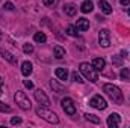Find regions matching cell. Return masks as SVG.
Masks as SVG:
<instances>
[{"mask_svg":"<svg viewBox=\"0 0 130 128\" xmlns=\"http://www.w3.org/2000/svg\"><path fill=\"white\" fill-rule=\"evenodd\" d=\"M120 77H121L123 80H130V71H129V68H123V69H121V72H120Z\"/></svg>","mask_w":130,"mask_h":128,"instance_id":"cell-21","label":"cell"},{"mask_svg":"<svg viewBox=\"0 0 130 128\" xmlns=\"http://www.w3.org/2000/svg\"><path fill=\"white\" fill-rule=\"evenodd\" d=\"M89 105L94 107V109H98V110H104L107 107V102L101 95H95L89 99Z\"/></svg>","mask_w":130,"mask_h":128,"instance_id":"cell-5","label":"cell"},{"mask_svg":"<svg viewBox=\"0 0 130 128\" xmlns=\"http://www.w3.org/2000/svg\"><path fill=\"white\" fill-rule=\"evenodd\" d=\"M112 63L117 65V66H121L123 65V56H112Z\"/></svg>","mask_w":130,"mask_h":128,"instance_id":"cell-23","label":"cell"},{"mask_svg":"<svg viewBox=\"0 0 130 128\" xmlns=\"http://www.w3.org/2000/svg\"><path fill=\"white\" fill-rule=\"evenodd\" d=\"M120 3H121L123 6H127V5L130 3V0H120Z\"/></svg>","mask_w":130,"mask_h":128,"instance_id":"cell-32","label":"cell"},{"mask_svg":"<svg viewBox=\"0 0 130 128\" xmlns=\"http://www.w3.org/2000/svg\"><path fill=\"white\" fill-rule=\"evenodd\" d=\"M2 38H3V35H2V32H0V41H2Z\"/></svg>","mask_w":130,"mask_h":128,"instance_id":"cell-34","label":"cell"},{"mask_svg":"<svg viewBox=\"0 0 130 128\" xmlns=\"http://www.w3.org/2000/svg\"><path fill=\"white\" fill-rule=\"evenodd\" d=\"M50 86H52V89H53V91H56V92H62V86H59L55 80H52V81H50Z\"/></svg>","mask_w":130,"mask_h":128,"instance_id":"cell-25","label":"cell"},{"mask_svg":"<svg viewBox=\"0 0 130 128\" xmlns=\"http://www.w3.org/2000/svg\"><path fill=\"white\" fill-rule=\"evenodd\" d=\"M61 104H62V109H64V112L67 113V115L73 116V115L76 113V105H74V102H73V99H71V98L65 96L64 99L61 101Z\"/></svg>","mask_w":130,"mask_h":128,"instance_id":"cell-6","label":"cell"},{"mask_svg":"<svg viewBox=\"0 0 130 128\" xmlns=\"http://www.w3.org/2000/svg\"><path fill=\"white\" fill-rule=\"evenodd\" d=\"M98 42H100V45H101V47H104V48H107V47L110 45L109 30H106V29L100 30V33H98Z\"/></svg>","mask_w":130,"mask_h":128,"instance_id":"cell-7","label":"cell"},{"mask_svg":"<svg viewBox=\"0 0 130 128\" xmlns=\"http://www.w3.org/2000/svg\"><path fill=\"white\" fill-rule=\"evenodd\" d=\"M11 107L9 105H6V104H3L2 101H0V112H3V113H11Z\"/></svg>","mask_w":130,"mask_h":128,"instance_id":"cell-27","label":"cell"},{"mask_svg":"<svg viewBox=\"0 0 130 128\" xmlns=\"http://www.w3.org/2000/svg\"><path fill=\"white\" fill-rule=\"evenodd\" d=\"M98 6H100V9H101L103 14H106V15L112 14V6H110L106 0H100V2H98Z\"/></svg>","mask_w":130,"mask_h":128,"instance_id":"cell-12","label":"cell"},{"mask_svg":"<svg viewBox=\"0 0 130 128\" xmlns=\"http://www.w3.org/2000/svg\"><path fill=\"white\" fill-rule=\"evenodd\" d=\"M67 33L70 36H79V32H77V27L76 26H68L67 27Z\"/></svg>","mask_w":130,"mask_h":128,"instance_id":"cell-22","label":"cell"},{"mask_svg":"<svg viewBox=\"0 0 130 128\" xmlns=\"http://www.w3.org/2000/svg\"><path fill=\"white\" fill-rule=\"evenodd\" d=\"M5 9H6V11H12V9H14V5H12L11 2H6V3H5Z\"/></svg>","mask_w":130,"mask_h":128,"instance_id":"cell-30","label":"cell"},{"mask_svg":"<svg viewBox=\"0 0 130 128\" xmlns=\"http://www.w3.org/2000/svg\"><path fill=\"white\" fill-rule=\"evenodd\" d=\"M24 86H26L27 89H33V83L29 81V80H24Z\"/></svg>","mask_w":130,"mask_h":128,"instance_id":"cell-31","label":"cell"},{"mask_svg":"<svg viewBox=\"0 0 130 128\" xmlns=\"http://www.w3.org/2000/svg\"><path fill=\"white\" fill-rule=\"evenodd\" d=\"M55 74H56V77H58L59 80H62V81L68 78V71H67V68H56Z\"/></svg>","mask_w":130,"mask_h":128,"instance_id":"cell-16","label":"cell"},{"mask_svg":"<svg viewBox=\"0 0 130 128\" xmlns=\"http://www.w3.org/2000/svg\"><path fill=\"white\" fill-rule=\"evenodd\" d=\"M36 115H38V116H41L44 121H47V122H50V124H58V122H59L58 115H55L53 112H50V110L44 109V105H42V107L39 105V107L36 109Z\"/></svg>","mask_w":130,"mask_h":128,"instance_id":"cell-3","label":"cell"},{"mask_svg":"<svg viewBox=\"0 0 130 128\" xmlns=\"http://www.w3.org/2000/svg\"><path fill=\"white\" fill-rule=\"evenodd\" d=\"M11 124L12 125H20L21 124V118H12L11 119Z\"/></svg>","mask_w":130,"mask_h":128,"instance_id":"cell-29","label":"cell"},{"mask_svg":"<svg viewBox=\"0 0 130 128\" xmlns=\"http://www.w3.org/2000/svg\"><path fill=\"white\" fill-rule=\"evenodd\" d=\"M32 71H33V66H32V63L30 62H23V65H21V72H23V75H30L32 74Z\"/></svg>","mask_w":130,"mask_h":128,"instance_id":"cell-13","label":"cell"},{"mask_svg":"<svg viewBox=\"0 0 130 128\" xmlns=\"http://www.w3.org/2000/svg\"><path fill=\"white\" fill-rule=\"evenodd\" d=\"M64 11H65V14H67L68 17H74L76 12H77V8H76L74 5H65Z\"/></svg>","mask_w":130,"mask_h":128,"instance_id":"cell-17","label":"cell"},{"mask_svg":"<svg viewBox=\"0 0 130 128\" xmlns=\"http://www.w3.org/2000/svg\"><path fill=\"white\" fill-rule=\"evenodd\" d=\"M85 119L89 121V122H92V124H100V118H97L92 113H85Z\"/></svg>","mask_w":130,"mask_h":128,"instance_id":"cell-19","label":"cell"},{"mask_svg":"<svg viewBox=\"0 0 130 128\" xmlns=\"http://www.w3.org/2000/svg\"><path fill=\"white\" fill-rule=\"evenodd\" d=\"M0 54H2V57L5 59V60H8L9 63L12 65H17V56H14L12 53H9V51H6V50H0Z\"/></svg>","mask_w":130,"mask_h":128,"instance_id":"cell-10","label":"cell"},{"mask_svg":"<svg viewBox=\"0 0 130 128\" xmlns=\"http://www.w3.org/2000/svg\"><path fill=\"white\" fill-rule=\"evenodd\" d=\"M33 39L36 42H45L47 41V36H45V33H42V32H36L35 36H33Z\"/></svg>","mask_w":130,"mask_h":128,"instance_id":"cell-20","label":"cell"},{"mask_svg":"<svg viewBox=\"0 0 130 128\" xmlns=\"http://www.w3.org/2000/svg\"><path fill=\"white\" fill-rule=\"evenodd\" d=\"M2 86H3V80H2V77H0V95L3 94V91H2Z\"/></svg>","mask_w":130,"mask_h":128,"instance_id":"cell-33","label":"cell"},{"mask_svg":"<svg viewBox=\"0 0 130 128\" xmlns=\"http://www.w3.org/2000/svg\"><path fill=\"white\" fill-rule=\"evenodd\" d=\"M104 92L107 94V96L115 102V104H123V92H121V89L118 88V86H115V84H110V83H107V84H104Z\"/></svg>","mask_w":130,"mask_h":128,"instance_id":"cell-1","label":"cell"},{"mask_svg":"<svg viewBox=\"0 0 130 128\" xmlns=\"http://www.w3.org/2000/svg\"><path fill=\"white\" fill-rule=\"evenodd\" d=\"M92 66H94L97 71H101V69L106 66V60H104L103 57H95V59L92 60Z\"/></svg>","mask_w":130,"mask_h":128,"instance_id":"cell-14","label":"cell"},{"mask_svg":"<svg viewBox=\"0 0 130 128\" xmlns=\"http://www.w3.org/2000/svg\"><path fill=\"white\" fill-rule=\"evenodd\" d=\"M23 51H24V53H27V54L33 53V45H32V44H24V45H23Z\"/></svg>","mask_w":130,"mask_h":128,"instance_id":"cell-26","label":"cell"},{"mask_svg":"<svg viewBox=\"0 0 130 128\" xmlns=\"http://www.w3.org/2000/svg\"><path fill=\"white\" fill-rule=\"evenodd\" d=\"M35 99H36L41 105H44V107H48V105H50V99H48V96L45 95V92L41 91V89L35 91Z\"/></svg>","mask_w":130,"mask_h":128,"instance_id":"cell-8","label":"cell"},{"mask_svg":"<svg viewBox=\"0 0 130 128\" xmlns=\"http://www.w3.org/2000/svg\"><path fill=\"white\" fill-rule=\"evenodd\" d=\"M42 3H44L45 6H48V8H53V6L58 3V0H42Z\"/></svg>","mask_w":130,"mask_h":128,"instance_id":"cell-28","label":"cell"},{"mask_svg":"<svg viewBox=\"0 0 130 128\" xmlns=\"http://www.w3.org/2000/svg\"><path fill=\"white\" fill-rule=\"evenodd\" d=\"M120 124H121V118H120L118 113H112V115H109V118H107V127L109 128H118L120 127Z\"/></svg>","mask_w":130,"mask_h":128,"instance_id":"cell-9","label":"cell"},{"mask_svg":"<svg viewBox=\"0 0 130 128\" xmlns=\"http://www.w3.org/2000/svg\"><path fill=\"white\" fill-rule=\"evenodd\" d=\"M71 78H73V81H76V83H83V81H85V80H83V78H82L77 72H76V71L71 74Z\"/></svg>","mask_w":130,"mask_h":128,"instance_id":"cell-24","label":"cell"},{"mask_svg":"<svg viewBox=\"0 0 130 128\" xmlns=\"http://www.w3.org/2000/svg\"><path fill=\"white\" fill-rule=\"evenodd\" d=\"M129 15H130V8H129Z\"/></svg>","mask_w":130,"mask_h":128,"instance_id":"cell-35","label":"cell"},{"mask_svg":"<svg viewBox=\"0 0 130 128\" xmlns=\"http://www.w3.org/2000/svg\"><path fill=\"white\" fill-rule=\"evenodd\" d=\"M14 99H15V102L18 104V107H20V109H23V110H30V107H32L30 99L27 98V95H26L24 92L17 91V92H15V95H14Z\"/></svg>","mask_w":130,"mask_h":128,"instance_id":"cell-4","label":"cell"},{"mask_svg":"<svg viewBox=\"0 0 130 128\" xmlns=\"http://www.w3.org/2000/svg\"><path fill=\"white\" fill-rule=\"evenodd\" d=\"M76 27H77V30H80V32H86V30L89 29V21H88L86 18H79Z\"/></svg>","mask_w":130,"mask_h":128,"instance_id":"cell-11","label":"cell"},{"mask_svg":"<svg viewBox=\"0 0 130 128\" xmlns=\"http://www.w3.org/2000/svg\"><path fill=\"white\" fill-rule=\"evenodd\" d=\"M92 9H94V3H92L91 0L83 2V3H82V6H80V11H82L83 14H88V12H91Z\"/></svg>","mask_w":130,"mask_h":128,"instance_id":"cell-15","label":"cell"},{"mask_svg":"<svg viewBox=\"0 0 130 128\" xmlns=\"http://www.w3.org/2000/svg\"><path fill=\"white\" fill-rule=\"evenodd\" d=\"M79 69H80V72L83 74V77L86 78V80H89L91 83H95L98 80V74H97V69L92 66V65L86 63V62H82L80 66H79Z\"/></svg>","mask_w":130,"mask_h":128,"instance_id":"cell-2","label":"cell"},{"mask_svg":"<svg viewBox=\"0 0 130 128\" xmlns=\"http://www.w3.org/2000/svg\"><path fill=\"white\" fill-rule=\"evenodd\" d=\"M53 51H55V57H56V59H64V56H65V50L62 48V47H61V45H56Z\"/></svg>","mask_w":130,"mask_h":128,"instance_id":"cell-18","label":"cell"}]
</instances>
